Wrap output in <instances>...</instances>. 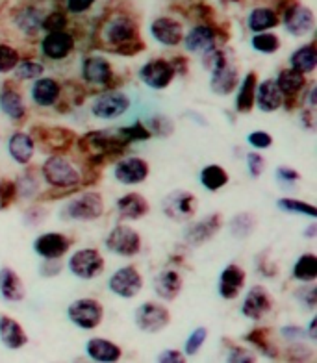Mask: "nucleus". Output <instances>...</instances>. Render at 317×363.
<instances>
[{
	"label": "nucleus",
	"mask_w": 317,
	"mask_h": 363,
	"mask_svg": "<svg viewBox=\"0 0 317 363\" xmlns=\"http://www.w3.org/2000/svg\"><path fill=\"white\" fill-rule=\"evenodd\" d=\"M99 39L106 48H111L119 56H135L145 50L140 24L134 15L123 8L106 15L99 28Z\"/></svg>",
	"instance_id": "f257e3e1"
},
{
	"label": "nucleus",
	"mask_w": 317,
	"mask_h": 363,
	"mask_svg": "<svg viewBox=\"0 0 317 363\" xmlns=\"http://www.w3.org/2000/svg\"><path fill=\"white\" fill-rule=\"evenodd\" d=\"M41 180L58 191H74L84 180V172L71 156L63 152L48 154L39 169Z\"/></svg>",
	"instance_id": "f03ea898"
},
{
	"label": "nucleus",
	"mask_w": 317,
	"mask_h": 363,
	"mask_svg": "<svg viewBox=\"0 0 317 363\" xmlns=\"http://www.w3.org/2000/svg\"><path fill=\"white\" fill-rule=\"evenodd\" d=\"M280 15V24L286 34L294 39L310 38L316 30V13L308 4L299 0H284V4L277 8Z\"/></svg>",
	"instance_id": "7ed1b4c3"
},
{
	"label": "nucleus",
	"mask_w": 317,
	"mask_h": 363,
	"mask_svg": "<svg viewBox=\"0 0 317 363\" xmlns=\"http://www.w3.org/2000/svg\"><path fill=\"white\" fill-rule=\"evenodd\" d=\"M104 199L99 191H82L80 195L71 196L62 206V219L72 223H95L104 217Z\"/></svg>",
	"instance_id": "20e7f679"
},
{
	"label": "nucleus",
	"mask_w": 317,
	"mask_h": 363,
	"mask_svg": "<svg viewBox=\"0 0 317 363\" xmlns=\"http://www.w3.org/2000/svg\"><path fill=\"white\" fill-rule=\"evenodd\" d=\"M104 249L117 258H135L143 249L140 232L126 223H119L106 234Z\"/></svg>",
	"instance_id": "39448f33"
},
{
	"label": "nucleus",
	"mask_w": 317,
	"mask_h": 363,
	"mask_svg": "<svg viewBox=\"0 0 317 363\" xmlns=\"http://www.w3.org/2000/svg\"><path fill=\"white\" fill-rule=\"evenodd\" d=\"M69 323L80 330H95L102 325L104 320V306L101 301L93 296H80L69 302L65 310Z\"/></svg>",
	"instance_id": "423d86ee"
},
{
	"label": "nucleus",
	"mask_w": 317,
	"mask_h": 363,
	"mask_svg": "<svg viewBox=\"0 0 317 363\" xmlns=\"http://www.w3.org/2000/svg\"><path fill=\"white\" fill-rule=\"evenodd\" d=\"M106 269V259L99 249H78L69 256L67 259V271L72 277L84 282H91L101 277Z\"/></svg>",
	"instance_id": "0eeeda50"
},
{
	"label": "nucleus",
	"mask_w": 317,
	"mask_h": 363,
	"mask_svg": "<svg viewBox=\"0 0 317 363\" xmlns=\"http://www.w3.org/2000/svg\"><path fill=\"white\" fill-rule=\"evenodd\" d=\"M47 13L45 6L38 2H26L17 6L10 15L11 28L24 39H38L43 32V17Z\"/></svg>",
	"instance_id": "6e6552de"
},
{
	"label": "nucleus",
	"mask_w": 317,
	"mask_h": 363,
	"mask_svg": "<svg viewBox=\"0 0 317 363\" xmlns=\"http://www.w3.org/2000/svg\"><path fill=\"white\" fill-rule=\"evenodd\" d=\"M145 278L135 265H121L108 278V291L117 298L130 301L143 291Z\"/></svg>",
	"instance_id": "1a4fd4ad"
},
{
	"label": "nucleus",
	"mask_w": 317,
	"mask_h": 363,
	"mask_svg": "<svg viewBox=\"0 0 317 363\" xmlns=\"http://www.w3.org/2000/svg\"><path fill=\"white\" fill-rule=\"evenodd\" d=\"M134 326L147 335H156L171 325V311L160 302H143L134 310Z\"/></svg>",
	"instance_id": "9d476101"
},
{
	"label": "nucleus",
	"mask_w": 317,
	"mask_h": 363,
	"mask_svg": "<svg viewBox=\"0 0 317 363\" xmlns=\"http://www.w3.org/2000/svg\"><path fill=\"white\" fill-rule=\"evenodd\" d=\"M77 50V35L71 30H58V32H45L39 39V52L45 60L52 63L67 62Z\"/></svg>",
	"instance_id": "9b49d317"
},
{
	"label": "nucleus",
	"mask_w": 317,
	"mask_h": 363,
	"mask_svg": "<svg viewBox=\"0 0 317 363\" xmlns=\"http://www.w3.org/2000/svg\"><path fill=\"white\" fill-rule=\"evenodd\" d=\"M162 211L169 220L178 223V225H186L188 220L197 216L199 201L197 196L193 195L188 189H174L169 195L164 196L162 201Z\"/></svg>",
	"instance_id": "f8f14e48"
},
{
	"label": "nucleus",
	"mask_w": 317,
	"mask_h": 363,
	"mask_svg": "<svg viewBox=\"0 0 317 363\" xmlns=\"http://www.w3.org/2000/svg\"><path fill=\"white\" fill-rule=\"evenodd\" d=\"M132 108V99L123 91H106L93 99L89 111L99 121H117Z\"/></svg>",
	"instance_id": "ddd939ff"
},
{
	"label": "nucleus",
	"mask_w": 317,
	"mask_h": 363,
	"mask_svg": "<svg viewBox=\"0 0 317 363\" xmlns=\"http://www.w3.org/2000/svg\"><path fill=\"white\" fill-rule=\"evenodd\" d=\"M223 223L225 220H223L221 213H208V216L201 217V219L193 217L191 220L186 223L188 226L182 232L184 243L188 245V247H193V249L204 247V245L210 243L211 239L221 232Z\"/></svg>",
	"instance_id": "4468645a"
},
{
	"label": "nucleus",
	"mask_w": 317,
	"mask_h": 363,
	"mask_svg": "<svg viewBox=\"0 0 317 363\" xmlns=\"http://www.w3.org/2000/svg\"><path fill=\"white\" fill-rule=\"evenodd\" d=\"M141 84L152 91H164L167 89L173 80L177 78L173 63L171 60L165 57H152L149 62H145L138 72Z\"/></svg>",
	"instance_id": "2eb2a0df"
},
{
	"label": "nucleus",
	"mask_w": 317,
	"mask_h": 363,
	"mask_svg": "<svg viewBox=\"0 0 317 363\" xmlns=\"http://www.w3.org/2000/svg\"><path fill=\"white\" fill-rule=\"evenodd\" d=\"M217 41H219V32H217L216 26L208 21H197L184 32L180 45L188 54L201 56L210 48L217 47Z\"/></svg>",
	"instance_id": "dca6fc26"
},
{
	"label": "nucleus",
	"mask_w": 317,
	"mask_h": 363,
	"mask_svg": "<svg viewBox=\"0 0 317 363\" xmlns=\"http://www.w3.org/2000/svg\"><path fill=\"white\" fill-rule=\"evenodd\" d=\"M274 308V298L267 287L264 286H252L249 287L243 295V301H241L240 311L241 315L245 319L252 320V323H260L262 319L269 315Z\"/></svg>",
	"instance_id": "f3484780"
},
{
	"label": "nucleus",
	"mask_w": 317,
	"mask_h": 363,
	"mask_svg": "<svg viewBox=\"0 0 317 363\" xmlns=\"http://www.w3.org/2000/svg\"><path fill=\"white\" fill-rule=\"evenodd\" d=\"M149 34L162 47H180L184 38V23L173 15H158L150 21Z\"/></svg>",
	"instance_id": "a211bd4d"
},
{
	"label": "nucleus",
	"mask_w": 317,
	"mask_h": 363,
	"mask_svg": "<svg viewBox=\"0 0 317 363\" xmlns=\"http://www.w3.org/2000/svg\"><path fill=\"white\" fill-rule=\"evenodd\" d=\"M80 74H82V80L87 86L93 87H108L116 78L113 65L102 54H89V56L84 57Z\"/></svg>",
	"instance_id": "6ab92c4d"
},
{
	"label": "nucleus",
	"mask_w": 317,
	"mask_h": 363,
	"mask_svg": "<svg viewBox=\"0 0 317 363\" xmlns=\"http://www.w3.org/2000/svg\"><path fill=\"white\" fill-rule=\"evenodd\" d=\"M113 178L121 186H138L149 178V162L140 156H123L113 165Z\"/></svg>",
	"instance_id": "aec40b11"
},
{
	"label": "nucleus",
	"mask_w": 317,
	"mask_h": 363,
	"mask_svg": "<svg viewBox=\"0 0 317 363\" xmlns=\"http://www.w3.org/2000/svg\"><path fill=\"white\" fill-rule=\"evenodd\" d=\"M71 238L62 232H43L34 239L32 249L41 259H62L71 250Z\"/></svg>",
	"instance_id": "412c9836"
},
{
	"label": "nucleus",
	"mask_w": 317,
	"mask_h": 363,
	"mask_svg": "<svg viewBox=\"0 0 317 363\" xmlns=\"http://www.w3.org/2000/svg\"><path fill=\"white\" fill-rule=\"evenodd\" d=\"M63 86L60 80L52 77H39L32 80L30 86V99L38 108H56L62 99Z\"/></svg>",
	"instance_id": "4be33fe9"
},
{
	"label": "nucleus",
	"mask_w": 317,
	"mask_h": 363,
	"mask_svg": "<svg viewBox=\"0 0 317 363\" xmlns=\"http://www.w3.org/2000/svg\"><path fill=\"white\" fill-rule=\"evenodd\" d=\"M184 287L182 274L173 267H165L158 271L152 278V291L160 301L173 302Z\"/></svg>",
	"instance_id": "5701e85b"
},
{
	"label": "nucleus",
	"mask_w": 317,
	"mask_h": 363,
	"mask_svg": "<svg viewBox=\"0 0 317 363\" xmlns=\"http://www.w3.org/2000/svg\"><path fill=\"white\" fill-rule=\"evenodd\" d=\"M247 282L245 271L235 265V263H228L226 267H223L221 274H219V282H217V293L223 301H235L241 295L243 287Z\"/></svg>",
	"instance_id": "b1692460"
},
{
	"label": "nucleus",
	"mask_w": 317,
	"mask_h": 363,
	"mask_svg": "<svg viewBox=\"0 0 317 363\" xmlns=\"http://www.w3.org/2000/svg\"><path fill=\"white\" fill-rule=\"evenodd\" d=\"M116 210L123 223H135V220H141L149 216L150 204L145 195L130 191L117 199Z\"/></svg>",
	"instance_id": "393cba45"
},
{
	"label": "nucleus",
	"mask_w": 317,
	"mask_h": 363,
	"mask_svg": "<svg viewBox=\"0 0 317 363\" xmlns=\"http://www.w3.org/2000/svg\"><path fill=\"white\" fill-rule=\"evenodd\" d=\"M35 154V141L32 134L23 132V130H15L13 134L8 138V156L11 162L17 163L19 167H26L32 163Z\"/></svg>",
	"instance_id": "a878e982"
},
{
	"label": "nucleus",
	"mask_w": 317,
	"mask_h": 363,
	"mask_svg": "<svg viewBox=\"0 0 317 363\" xmlns=\"http://www.w3.org/2000/svg\"><path fill=\"white\" fill-rule=\"evenodd\" d=\"M0 298L8 304H19L26 298V286L23 278L10 265L0 267Z\"/></svg>",
	"instance_id": "bb28decb"
},
{
	"label": "nucleus",
	"mask_w": 317,
	"mask_h": 363,
	"mask_svg": "<svg viewBox=\"0 0 317 363\" xmlns=\"http://www.w3.org/2000/svg\"><path fill=\"white\" fill-rule=\"evenodd\" d=\"M282 104L284 95L274 78H265L260 82L255 93V108H258L262 113H274L282 108Z\"/></svg>",
	"instance_id": "cd10ccee"
},
{
	"label": "nucleus",
	"mask_w": 317,
	"mask_h": 363,
	"mask_svg": "<svg viewBox=\"0 0 317 363\" xmlns=\"http://www.w3.org/2000/svg\"><path fill=\"white\" fill-rule=\"evenodd\" d=\"M0 111L10 121H15V123L23 121L26 111H28L23 93L19 91V87L15 86V80L4 84L2 89H0Z\"/></svg>",
	"instance_id": "c85d7f7f"
},
{
	"label": "nucleus",
	"mask_w": 317,
	"mask_h": 363,
	"mask_svg": "<svg viewBox=\"0 0 317 363\" xmlns=\"http://www.w3.org/2000/svg\"><path fill=\"white\" fill-rule=\"evenodd\" d=\"M0 343L8 350H21L28 345V334L19 320L11 315H0Z\"/></svg>",
	"instance_id": "c756f323"
},
{
	"label": "nucleus",
	"mask_w": 317,
	"mask_h": 363,
	"mask_svg": "<svg viewBox=\"0 0 317 363\" xmlns=\"http://www.w3.org/2000/svg\"><path fill=\"white\" fill-rule=\"evenodd\" d=\"M86 356L91 362L99 363H116L123 358V349L116 341L104 340V337H89L86 341Z\"/></svg>",
	"instance_id": "7c9ffc66"
},
{
	"label": "nucleus",
	"mask_w": 317,
	"mask_h": 363,
	"mask_svg": "<svg viewBox=\"0 0 317 363\" xmlns=\"http://www.w3.org/2000/svg\"><path fill=\"white\" fill-rule=\"evenodd\" d=\"M247 28L250 34H258V32H269L280 26V15L277 8L273 6H255L245 17Z\"/></svg>",
	"instance_id": "2f4dec72"
},
{
	"label": "nucleus",
	"mask_w": 317,
	"mask_h": 363,
	"mask_svg": "<svg viewBox=\"0 0 317 363\" xmlns=\"http://www.w3.org/2000/svg\"><path fill=\"white\" fill-rule=\"evenodd\" d=\"M258 86V77L255 71H249L243 78H240V84L235 87V111L238 113H250L255 110V93Z\"/></svg>",
	"instance_id": "473e14b6"
},
{
	"label": "nucleus",
	"mask_w": 317,
	"mask_h": 363,
	"mask_svg": "<svg viewBox=\"0 0 317 363\" xmlns=\"http://www.w3.org/2000/svg\"><path fill=\"white\" fill-rule=\"evenodd\" d=\"M274 82H277V86L282 91L284 99H299L301 93L304 91V87H306V74L295 71L291 67H286L277 74Z\"/></svg>",
	"instance_id": "72a5a7b5"
},
{
	"label": "nucleus",
	"mask_w": 317,
	"mask_h": 363,
	"mask_svg": "<svg viewBox=\"0 0 317 363\" xmlns=\"http://www.w3.org/2000/svg\"><path fill=\"white\" fill-rule=\"evenodd\" d=\"M228 182H230V174L219 163H208L199 171V184L202 186V189L210 193L221 191Z\"/></svg>",
	"instance_id": "f704fd0d"
},
{
	"label": "nucleus",
	"mask_w": 317,
	"mask_h": 363,
	"mask_svg": "<svg viewBox=\"0 0 317 363\" xmlns=\"http://www.w3.org/2000/svg\"><path fill=\"white\" fill-rule=\"evenodd\" d=\"M289 67L295 69V71L303 72V74H312L317 69V48L316 41H310V43L301 45L299 48H295L291 56H289Z\"/></svg>",
	"instance_id": "c9c22d12"
},
{
	"label": "nucleus",
	"mask_w": 317,
	"mask_h": 363,
	"mask_svg": "<svg viewBox=\"0 0 317 363\" xmlns=\"http://www.w3.org/2000/svg\"><path fill=\"white\" fill-rule=\"evenodd\" d=\"M39 141H47L50 145V150L52 152H65L69 148V145L77 139V135L72 134L71 130L62 128V126H54V128H43L39 130V135H32Z\"/></svg>",
	"instance_id": "e433bc0d"
},
{
	"label": "nucleus",
	"mask_w": 317,
	"mask_h": 363,
	"mask_svg": "<svg viewBox=\"0 0 317 363\" xmlns=\"http://www.w3.org/2000/svg\"><path fill=\"white\" fill-rule=\"evenodd\" d=\"M291 278L299 284H312L317 280V256L313 252H304L297 256L294 267H291Z\"/></svg>",
	"instance_id": "4c0bfd02"
},
{
	"label": "nucleus",
	"mask_w": 317,
	"mask_h": 363,
	"mask_svg": "<svg viewBox=\"0 0 317 363\" xmlns=\"http://www.w3.org/2000/svg\"><path fill=\"white\" fill-rule=\"evenodd\" d=\"M256 226H258V220L249 211H240L228 220V232H230L232 238L240 239V241L249 239L250 235L255 234Z\"/></svg>",
	"instance_id": "58836bf2"
},
{
	"label": "nucleus",
	"mask_w": 317,
	"mask_h": 363,
	"mask_svg": "<svg viewBox=\"0 0 317 363\" xmlns=\"http://www.w3.org/2000/svg\"><path fill=\"white\" fill-rule=\"evenodd\" d=\"M277 208L282 213H289V216L308 217V219L312 220L317 219L316 206L306 201H301V199H295V196H282V199H279L277 201Z\"/></svg>",
	"instance_id": "ea45409f"
},
{
	"label": "nucleus",
	"mask_w": 317,
	"mask_h": 363,
	"mask_svg": "<svg viewBox=\"0 0 317 363\" xmlns=\"http://www.w3.org/2000/svg\"><path fill=\"white\" fill-rule=\"evenodd\" d=\"M282 47V41L277 34L273 32H258V34L250 35V48L258 54H264V56H271V54H277Z\"/></svg>",
	"instance_id": "a19ab883"
},
{
	"label": "nucleus",
	"mask_w": 317,
	"mask_h": 363,
	"mask_svg": "<svg viewBox=\"0 0 317 363\" xmlns=\"http://www.w3.org/2000/svg\"><path fill=\"white\" fill-rule=\"evenodd\" d=\"M45 71H47L45 63L38 62V60H21L11 71V74H13V80L21 84V82H32L35 78L43 77Z\"/></svg>",
	"instance_id": "79ce46f5"
},
{
	"label": "nucleus",
	"mask_w": 317,
	"mask_h": 363,
	"mask_svg": "<svg viewBox=\"0 0 317 363\" xmlns=\"http://www.w3.org/2000/svg\"><path fill=\"white\" fill-rule=\"evenodd\" d=\"M39 182H41V174H38L34 169H26L15 182L21 199H34V196H38Z\"/></svg>",
	"instance_id": "37998d69"
},
{
	"label": "nucleus",
	"mask_w": 317,
	"mask_h": 363,
	"mask_svg": "<svg viewBox=\"0 0 317 363\" xmlns=\"http://www.w3.org/2000/svg\"><path fill=\"white\" fill-rule=\"evenodd\" d=\"M256 350H258L262 356L265 358H277L279 352H277V347L271 343L269 340V334H267V330L265 328H258V330H252L249 335L245 337Z\"/></svg>",
	"instance_id": "c03bdc74"
},
{
	"label": "nucleus",
	"mask_w": 317,
	"mask_h": 363,
	"mask_svg": "<svg viewBox=\"0 0 317 363\" xmlns=\"http://www.w3.org/2000/svg\"><path fill=\"white\" fill-rule=\"evenodd\" d=\"M206 340H208L206 326H197V328H193L182 345V352L186 354V358H195V356L202 350Z\"/></svg>",
	"instance_id": "a18cd8bd"
},
{
	"label": "nucleus",
	"mask_w": 317,
	"mask_h": 363,
	"mask_svg": "<svg viewBox=\"0 0 317 363\" xmlns=\"http://www.w3.org/2000/svg\"><path fill=\"white\" fill-rule=\"evenodd\" d=\"M116 132L126 145L143 143V141H149L152 138V134H150L149 128L143 123H135L132 126H123V128H117Z\"/></svg>",
	"instance_id": "49530a36"
},
{
	"label": "nucleus",
	"mask_w": 317,
	"mask_h": 363,
	"mask_svg": "<svg viewBox=\"0 0 317 363\" xmlns=\"http://www.w3.org/2000/svg\"><path fill=\"white\" fill-rule=\"evenodd\" d=\"M21 62L19 48L13 45L0 41V74H11L15 65Z\"/></svg>",
	"instance_id": "de8ad7c7"
},
{
	"label": "nucleus",
	"mask_w": 317,
	"mask_h": 363,
	"mask_svg": "<svg viewBox=\"0 0 317 363\" xmlns=\"http://www.w3.org/2000/svg\"><path fill=\"white\" fill-rule=\"evenodd\" d=\"M69 28V13L63 8H54L43 17V32H58Z\"/></svg>",
	"instance_id": "09e8293b"
},
{
	"label": "nucleus",
	"mask_w": 317,
	"mask_h": 363,
	"mask_svg": "<svg viewBox=\"0 0 317 363\" xmlns=\"http://www.w3.org/2000/svg\"><path fill=\"white\" fill-rule=\"evenodd\" d=\"M145 126L149 128V132L154 138H169L174 132L173 119H169L167 115H154V117H149Z\"/></svg>",
	"instance_id": "8fccbe9b"
},
{
	"label": "nucleus",
	"mask_w": 317,
	"mask_h": 363,
	"mask_svg": "<svg viewBox=\"0 0 317 363\" xmlns=\"http://www.w3.org/2000/svg\"><path fill=\"white\" fill-rule=\"evenodd\" d=\"M294 298L304 308L306 311H316L317 304V287L316 284H301L294 293Z\"/></svg>",
	"instance_id": "3c124183"
},
{
	"label": "nucleus",
	"mask_w": 317,
	"mask_h": 363,
	"mask_svg": "<svg viewBox=\"0 0 317 363\" xmlns=\"http://www.w3.org/2000/svg\"><path fill=\"white\" fill-rule=\"evenodd\" d=\"M245 167L247 172H249L250 178H260L265 172V167H267V162L265 158L260 154V150H250V152L245 154Z\"/></svg>",
	"instance_id": "603ef678"
},
{
	"label": "nucleus",
	"mask_w": 317,
	"mask_h": 363,
	"mask_svg": "<svg viewBox=\"0 0 317 363\" xmlns=\"http://www.w3.org/2000/svg\"><path fill=\"white\" fill-rule=\"evenodd\" d=\"M17 199H19V193H17L15 182L10 178H0V210L10 208Z\"/></svg>",
	"instance_id": "864d4df0"
},
{
	"label": "nucleus",
	"mask_w": 317,
	"mask_h": 363,
	"mask_svg": "<svg viewBox=\"0 0 317 363\" xmlns=\"http://www.w3.org/2000/svg\"><path fill=\"white\" fill-rule=\"evenodd\" d=\"M99 0H63V10L67 11L69 17H82L93 10Z\"/></svg>",
	"instance_id": "5fc2aeb1"
},
{
	"label": "nucleus",
	"mask_w": 317,
	"mask_h": 363,
	"mask_svg": "<svg viewBox=\"0 0 317 363\" xmlns=\"http://www.w3.org/2000/svg\"><path fill=\"white\" fill-rule=\"evenodd\" d=\"M286 358L295 359V362H304V359H310L313 356L312 345H308L306 341H295V343H289V347H286Z\"/></svg>",
	"instance_id": "6e6d98bb"
},
{
	"label": "nucleus",
	"mask_w": 317,
	"mask_h": 363,
	"mask_svg": "<svg viewBox=\"0 0 317 363\" xmlns=\"http://www.w3.org/2000/svg\"><path fill=\"white\" fill-rule=\"evenodd\" d=\"M274 178L282 187H291L297 182H301V172L295 167H289V165H279L274 169Z\"/></svg>",
	"instance_id": "4d7b16f0"
},
{
	"label": "nucleus",
	"mask_w": 317,
	"mask_h": 363,
	"mask_svg": "<svg viewBox=\"0 0 317 363\" xmlns=\"http://www.w3.org/2000/svg\"><path fill=\"white\" fill-rule=\"evenodd\" d=\"M247 143L252 150H267L273 147V138L264 130H255V132L247 134Z\"/></svg>",
	"instance_id": "13d9d810"
},
{
	"label": "nucleus",
	"mask_w": 317,
	"mask_h": 363,
	"mask_svg": "<svg viewBox=\"0 0 317 363\" xmlns=\"http://www.w3.org/2000/svg\"><path fill=\"white\" fill-rule=\"evenodd\" d=\"M280 337L288 343H295V341H308L306 337V330L304 326L299 325H286L279 330Z\"/></svg>",
	"instance_id": "bf43d9fd"
},
{
	"label": "nucleus",
	"mask_w": 317,
	"mask_h": 363,
	"mask_svg": "<svg viewBox=\"0 0 317 363\" xmlns=\"http://www.w3.org/2000/svg\"><path fill=\"white\" fill-rule=\"evenodd\" d=\"M256 356L250 352V349L245 347H230V350L226 352V362L232 363H245V362H255Z\"/></svg>",
	"instance_id": "052dcab7"
},
{
	"label": "nucleus",
	"mask_w": 317,
	"mask_h": 363,
	"mask_svg": "<svg viewBox=\"0 0 317 363\" xmlns=\"http://www.w3.org/2000/svg\"><path fill=\"white\" fill-rule=\"evenodd\" d=\"M62 271H63L62 259H43L41 265H39V272H41V277L43 278L58 277Z\"/></svg>",
	"instance_id": "680f3d73"
},
{
	"label": "nucleus",
	"mask_w": 317,
	"mask_h": 363,
	"mask_svg": "<svg viewBox=\"0 0 317 363\" xmlns=\"http://www.w3.org/2000/svg\"><path fill=\"white\" fill-rule=\"evenodd\" d=\"M23 219L28 226H39L45 219H47V211H45L41 206H32V208L24 213Z\"/></svg>",
	"instance_id": "e2e57ef3"
},
{
	"label": "nucleus",
	"mask_w": 317,
	"mask_h": 363,
	"mask_svg": "<svg viewBox=\"0 0 317 363\" xmlns=\"http://www.w3.org/2000/svg\"><path fill=\"white\" fill-rule=\"evenodd\" d=\"M186 359V354L178 349H165L156 356V362L160 363H184Z\"/></svg>",
	"instance_id": "0e129e2a"
},
{
	"label": "nucleus",
	"mask_w": 317,
	"mask_h": 363,
	"mask_svg": "<svg viewBox=\"0 0 317 363\" xmlns=\"http://www.w3.org/2000/svg\"><path fill=\"white\" fill-rule=\"evenodd\" d=\"M316 323H317V319H316V317H312V319H310V323H308L306 328H304V330H306V337H308V341H310V343H316V341H317Z\"/></svg>",
	"instance_id": "69168bd1"
},
{
	"label": "nucleus",
	"mask_w": 317,
	"mask_h": 363,
	"mask_svg": "<svg viewBox=\"0 0 317 363\" xmlns=\"http://www.w3.org/2000/svg\"><path fill=\"white\" fill-rule=\"evenodd\" d=\"M304 238H306V239H316L317 238V225H316V223L308 225V228L304 230Z\"/></svg>",
	"instance_id": "338daca9"
}]
</instances>
